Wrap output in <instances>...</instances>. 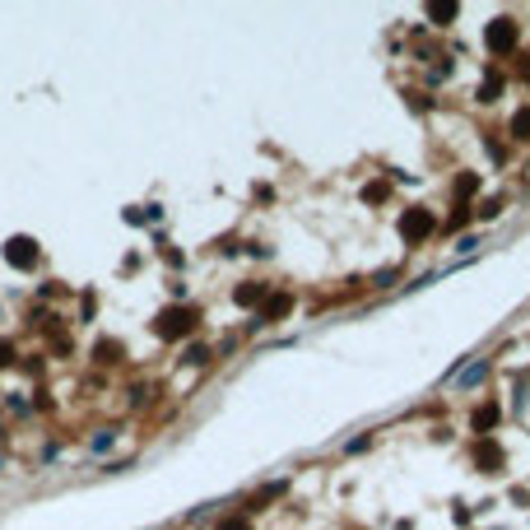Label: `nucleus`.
<instances>
[{
  "mask_svg": "<svg viewBox=\"0 0 530 530\" xmlns=\"http://www.w3.org/2000/svg\"><path fill=\"white\" fill-rule=\"evenodd\" d=\"M456 196H461V200L479 196V172H461V177H456Z\"/></svg>",
  "mask_w": 530,
  "mask_h": 530,
  "instance_id": "nucleus-13",
  "label": "nucleus"
},
{
  "mask_svg": "<svg viewBox=\"0 0 530 530\" xmlns=\"http://www.w3.org/2000/svg\"><path fill=\"white\" fill-rule=\"evenodd\" d=\"M214 530H251V521L242 512H233V516H219L214 521Z\"/></svg>",
  "mask_w": 530,
  "mask_h": 530,
  "instance_id": "nucleus-17",
  "label": "nucleus"
},
{
  "mask_svg": "<svg viewBox=\"0 0 530 530\" xmlns=\"http://www.w3.org/2000/svg\"><path fill=\"white\" fill-rule=\"evenodd\" d=\"M498 98H502V75H498V70H488L484 84H479V103H498Z\"/></svg>",
  "mask_w": 530,
  "mask_h": 530,
  "instance_id": "nucleus-10",
  "label": "nucleus"
},
{
  "mask_svg": "<svg viewBox=\"0 0 530 530\" xmlns=\"http://www.w3.org/2000/svg\"><path fill=\"white\" fill-rule=\"evenodd\" d=\"M512 135H516V140H530V108H521L512 117Z\"/></svg>",
  "mask_w": 530,
  "mask_h": 530,
  "instance_id": "nucleus-16",
  "label": "nucleus"
},
{
  "mask_svg": "<svg viewBox=\"0 0 530 530\" xmlns=\"http://www.w3.org/2000/svg\"><path fill=\"white\" fill-rule=\"evenodd\" d=\"M456 15H461V5H456V0H433V5H428V19H433L437 28H447Z\"/></svg>",
  "mask_w": 530,
  "mask_h": 530,
  "instance_id": "nucleus-8",
  "label": "nucleus"
},
{
  "mask_svg": "<svg viewBox=\"0 0 530 530\" xmlns=\"http://www.w3.org/2000/svg\"><path fill=\"white\" fill-rule=\"evenodd\" d=\"M465 219H470V205H456V214L447 219V228H461V223H465Z\"/></svg>",
  "mask_w": 530,
  "mask_h": 530,
  "instance_id": "nucleus-20",
  "label": "nucleus"
},
{
  "mask_svg": "<svg viewBox=\"0 0 530 530\" xmlns=\"http://www.w3.org/2000/svg\"><path fill=\"white\" fill-rule=\"evenodd\" d=\"M265 298H270V284H261V280H247V284H237V289H233L237 307H261Z\"/></svg>",
  "mask_w": 530,
  "mask_h": 530,
  "instance_id": "nucleus-7",
  "label": "nucleus"
},
{
  "mask_svg": "<svg viewBox=\"0 0 530 530\" xmlns=\"http://www.w3.org/2000/svg\"><path fill=\"white\" fill-rule=\"evenodd\" d=\"M94 354H98V363H117V359H121V344H117V340H98Z\"/></svg>",
  "mask_w": 530,
  "mask_h": 530,
  "instance_id": "nucleus-14",
  "label": "nucleus"
},
{
  "mask_svg": "<svg viewBox=\"0 0 530 530\" xmlns=\"http://www.w3.org/2000/svg\"><path fill=\"white\" fill-rule=\"evenodd\" d=\"M210 359H214V354H210V344H191L182 363H187V368H200V363H210Z\"/></svg>",
  "mask_w": 530,
  "mask_h": 530,
  "instance_id": "nucleus-15",
  "label": "nucleus"
},
{
  "mask_svg": "<svg viewBox=\"0 0 530 530\" xmlns=\"http://www.w3.org/2000/svg\"><path fill=\"white\" fill-rule=\"evenodd\" d=\"M484 219H493V214H502V196H488V200H484V210H479Z\"/></svg>",
  "mask_w": 530,
  "mask_h": 530,
  "instance_id": "nucleus-19",
  "label": "nucleus"
},
{
  "mask_svg": "<svg viewBox=\"0 0 530 530\" xmlns=\"http://www.w3.org/2000/svg\"><path fill=\"white\" fill-rule=\"evenodd\" d=\"M5 363H15V344L10 340H0V368H5Z\"/></svg>",
  "mask_w": 530,
  "mask_h": 530,
  "instance_id": "nucleus-21",
  "label": "nucleus"
},
{
  "mask_svg": "<svg viewBox=\"0 0 530 530\" xmlns=\"http://www.w3.org/2000/svg\"><path fill=\"white\" fill-rule=\"evenodd\" d=\"M484 373H488V363H475L470 373H461V386H475V382H484Z\"/></svg>",
  "mask_w": 530,
  "mask_h": 530,
  "instance_id": "nucleus-18",
  "label": "nucleus"
},
{
  "mask_svg": "<svg viewBox=\"0 0 530 530\" xmlns=\"http://www.w3.org/2000/svg\"><path fill=\"white\" fill-rule=\"evenodd\" d=\"M196 321H200L196 307H163L154 316V335L158 340H187L191 330H196Z\"/></svg>",
  "mask_w": 530,
  "mask_h": 530,
  "instance_id": "nucleus-1",
  "label": "nucleus"
},
{
  "mask_svg": "<svg viewBox=\"0 0 530 530\" xmlns=\"http://www.w3.org/2000/svg\"><path fill=\"white\" fill-rule=\"evenodd\" d=\"M289 312H293V293H284V289H280V293H270V298L261 302V312H256V321H251V330L270 326V321H284Z\"/></svg>",
  "mask_w": 530,
  "mask_h": 530,
  "instance_id": "nucleus-4",
  "label": "nucleus"
},
{
  "mask_svg": "<svg viewBox=\"0 0 530 530\" xmlns=\"http://www.w3.org/2000/svg\"><path fill=\"white\" fill-rule=\"evenodd\" d=\"M516 19H493L488 24V33H484V42H488V51L493 56H507V51H516Z\"/></svg>",
  "mask_w": 530,
  "mask_h": 530,
  "instance_id": "nucleus-3",
  "label": "nucleus"
},
{
  "mask_svg": "<svg viewBox=\"0 0 530 530\" xmlns=\"http://www.w3.org/2000/svg\"><path fill=\"white\" fill-rule=\"evenodd\" d=\"M373 284H377V289H391V284H395V270H382V275H377Z\"/></svg>",
  "mask_w": 530,
  "mask_h": 530,
  "instance_id": "nucleus-22",
  "label": "nucleus"
},
{
  "mask_svg": "<svg viewBox=\"0 0 530 530\" xmlns=\"http://www.w3.org/2000/svg\"><path fill=\"white\" fill-rule=\"evenodd\" d=\"M498 419H502V409L493 405V400H488V405H479V409H475V433L488 437V428H498Z\"/></svg>",
  "mask_w": 530,
  "mask_h": 530,
  "instance_id": "nucleus-9",
  "label": "nucleus"
},
{
  "mask_svg": "<svg viewBox=\"0 0 530 530\" xmlns=\"http://www.w3.org/2000/svg\"><path fill=\"white\" fill-rule=\"evenodd\" d=\"M284 488H289V484H284V479H275V484H265L261 493H256V498H251V512H261L265 502H275V498H284Z\"/></svg>",
  "mask_w": 530,
  "mask_h": 530,
  "instance_id": "nucleus-11",
  "label": "nucleus"
},
{
  "mask_svg": "<svg viewBox=\"0 0 530 530\" xmlns=\"http://www.w3.org/2000/svg\"><path fill=\"white\" fill-rule=\"evenodd\" d=\"M475 465H479L484 475L502 470V447L493 442V437H479V442H475Z\"/></svg>",
  "mask_w": 530,
  "mask_h": 530,
  "instance_id": "nucleus-6",
  "label": "nucleus"
},
{
  "mask_svg": "<svg viewBox=\"0 0 530 530\" xmlns=\"http://www.w3.org/2000/svg\"><path fill=\"white\" fill-rule=\"evenodd\" d=\"M437 228V219L423 210V205H409V210H400V219H395V233L405 237L409 247H419V242H428Z\"/></svg>",
  "mask_w": 530,
  "mask_h": 530,
  "instance_id": "nucleus-2",
  "label": "nucleus"
},
{
  "mask_svg": "<svg viewBox=\"0 0 530 530\" xmlns=\"http://www.w3.org/2000/svg\"><path fill=\"white\" fill-rule=\"evenodd\" d=\"M386 196H391V182H386V177H377V182H368V187H363V200H368V205H382Z\"/></svg>",
  "mask_w": 530,
  "mask_h": 530,
  "instance_id": "nucleus-12",
  "label": "nucleus"
},
{
  "mask_svg": "<svg viewBox=\"0 0 530 530\" xmlns=\"http://www.w3.org/2000/svg\"><path fill=\"white\" fill-rule=\"evenodd\" d=\"M5 261L15 265V270H33V265L42 261V251H37L33 237H10V242H5Z\"/></svg>",
  "mask_w": 530,
  "mask_h": 530,
  "instance_id": "nucleus-5",
  "label": "nucleus"
}]
</instances>
